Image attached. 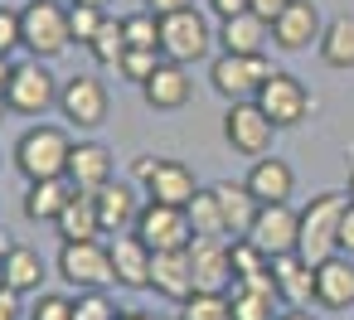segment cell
I'll list each match as a JSON object with an SVG mask.
<instances>
[{"label":"cell","instance_id":"cell-24","mask_svg":"<svg viewBox=\"0 0 354 320\" xmlns=\"http://www.w3.org/2000/svg\"><path fill=\"white\" fill-rule=\"evenodd\" d=\"M218 44H223V54H267L272 25H267L262 15L243 10V15H233V20H218Z\"/></svg>","mask_w":354,"mask_h":320},{"label":"cell","instance_id":"cell-16","mask_svg":"<svg viewBox=\"0 0 354 320\" xmlns=\"http://www.w3.org/2000/svg\"><path fill=\"white\" fill-rule=\"evenodd\" d=\"M93 204H97V223H102V238L131 233V228H136V218H141V204H136L131 185H122V180H107V185H102V189L93 194Z\"/></svg>","mask_w":354,"mask_h":320},{"label":"cell","instance_id":"cell-45","mask_svg":"<svg viewBox=\"0 0 354 320\" xmlns=\"http://www.w3.org/2000/svg\"><path fill=\"white\" fill-rule=\"evenodd\" d=\"M194 0H146V10L151 15H175V10H189Z\"/></svg>","mask_w":354,"mask_h":320},{"label":"cell","instance_id":"cell-41","mask_svg":"<svg viewBox=\"0 0 354 320\" xmlns=\"http://www.w3.org/2000/svg\"><path fill=\"white\" fill-rule=\"evenodd\" d=\"M339 252L354 257V204H344V218H339Z\"/></svg>","mask_w":354,"mask_h":320},{"label":"cell","instance_id":"cell-13","mask_svg":"<svg viewBox=\"0 0 354 320\" xmlns=\"http://www.w3.org/2000/svg\"><path fill=\"white\" fill-rule=\"evenodd\" d=\"M296 228H301V209L291 204H262L252 228H248V243L267 257H286L296 252Z\"/></svg>","mask_w":354,"mask_h":320},{"label":"cell","instance_id":"cell-39","mask_svg":"<svg viewBox=\"0 0 354 320\" xmlns=\"http://www.w3.org/2000/svg\"><path fill=\"white\" fill-rule=\"evenodd\" d=\"M30 320H73V296H64V291H39Z\"/></svg>","mask_w":354,"mask_h":320},{"label":"cell","instance_id":"cell-30","mask_svg":"<svg viewBox=\"0 0 354 320\" xmlns=\"http://www.w3.org/2000/svg\"><path fill=\"white\" fill-rule=\"evenodd\" d=\"M185 214H189V223H194V238H228V228H223V209H218L214 185H209V189H199V194L185 204Z\"/></svg>","mask_w":354,"mask_h":320},{"label":"cell","instance_id":"cell-48","mask_svg":"<svg viewBox=\"0 0 354 320\" xmlns=\"http://www.w3.org/2000/svg\"><path fill=\"white\" fill-rule=\"evenodd\" d=\"M277 320H315V315H306V310H281Z\"/></svg>","mask_w":354,"mask_h":320},{"label":"cell","instance_id":"cell-25","mask_svg":"<svg viewBox=\"0 0 354 320\" xmlns=\"http://www.w3.org/2000/svg\"><path fill=\"white\" fill-rule=\"evenodd\" d=\"M0 286H10V291H20V296L39 291V286H44V257H39L35 247H25V243H10L6 262H0Z\"/></svg>","mask_w":354,"mask_h":320},{"label":"cell","instance_id":"cell-1","mask_svg":"<svg viewBox=\"0 0 354 320\" xmlns=\"http://www.w3.org/2000/svg\"><path fill=\"white\" fill-rule=\"evenodd\" d=\"M344 204L349 194H315L306 209H301V228H296V257L320 267L339 252V218H344Z\"/></svg>","mask_w":354,"mask_h":320},{"label":"cell","instance_id":"cell-40","mask_svg":"<svg viewBox=\"0 0 354 320\" xmlns=\"http://www.w3.org/2000/svg\"><path fill=\"white\" fill-rule=\"evenodd\" d=\"M10 49H20V10L0 6V59H10Z\"/></svg>","mask_w":354,"mask_h":320},{"label":"cell","instance_id":"cell-19","mask_svg":"<svg viewBox=\"0 0 354 320\" xmlns=\"http://www.w3.org/2000/svg\"><path fill=\"white\" fill-rule=\"evenodd\" d=\"M248 194L257 199V204H291V189H296V170L286 165V160H277V156H262V160H252V170H248Z\"/></svg>","mask_w":354,"mask_h":320},{"label":"cell","instance_id":"cell-8","mask_svg":"<svg viewBox=\"0 0 354 320\" xmlns=\"http://www.w3.org/2000/svg\"><path fill=\"white\" fill-rule=\"evenodd\" d=\"M272 136H277V126H272V117L252 97L248 102H228V112H223V141L238 156H248V160L272 156Z\"/></svg>","mask_w":354,"mask_h":320},{"label":"cell","instance_id":"cell-32","mask_svg":"<svg viewBox=\"0 0 354 320\" xmlns=\"http://www.w3.org/2000/svg\"><path fill=\"white\" fill-rule=\"evenodd\" d=\"M228 301H233V320H277L281 301L267 296V291H248V286H228Z\"/></svg>","mask_w":354,"mask_h":320},{"label":"cell","instance_id":"cell-28","mask_svg":"<svg viewBox=\"0 0 354 320\" xmlns=\"http://www.w3.org/2000/svg\"><path fill=\"white\" fill-rule=\"evenodd\" d=\"M68 199H73V185L68 180H39V185L25 189V218L30 223H54Z\"/></svg>","mask_w":354,"mask_h":320},{"label":"cell","instance_id":"cell-33","mask_svg":"<svg viewBox=\"0 0 354 320\" xmlns=\"http://www.w3.org/2000/svg\"><path fill=\"white\" fill-rule=\"evenodd\" d=\"M185 320H233V301L228 291H194L185 305H180Z\"/></svg>","mask_w":354,"mask_h":320},{"label":"cell","instance_id":"cell-47","mask_svg":"<svg viewBox=\"0 0 354 320\" xmlns=\"http://www.w3.org/2000/svg\"><path fill=\"white\" fill-rule=\"evenodd\" d=\"M117 320H156V315H146V310H122Z\"/></svg>","mask_w":354,"mask_h":320},{"label":"cell","instance_id":"cell-2","mask_svg":"<svg viewBox=\"0 0 354 320\" xmlns=\"http://www.w3.org/2000/svg\"><path fill=\"white\" fill-rule=\"evenodd\" d=\"M68 156H73V141L64 126H30L20 141H15V165L30 185L39 180H64L68 175Z\"/></svg>","mask_w":354,"mask_h":320},{"label":"cell","instance_id":"cell-7","mask_svg":"<svg viewBox=\"0 0 354 320\" xmlns=\"http://www.w3.org/2000/svg\"><path fill=\"white\" fill-rule=\"evenodd\" d=\"M6 107L20 112V117H39V112L59 107V83H54V73L44 68V59H25V64L10 68Z\"/></svg>","mask_w":354,"mask_h":320},{"label":"cell","instance_id":"cell-14","mask_svg":"<svg viewBox=\"0 0 354 320\" xmlns=\"http://www.w3.org/2000/svg\"><path fill=\"white\" fill-rule=\"evenodd\" d=\"M189 267H194V291H228L233 286V238H194Z\"/></svg>","mask_w":354,"mask_h":320},{"label":"cell","instance_id":"cell-10","mask_svg":"<svg viewBox=\"0 0 354 320\" xmlns=\"http://www.w3.org/2000/svg\"><path fill=\"white\" fill-rule=\"evenodd\" d=\"M59 276L73 286V291H102L112 276V247L102 238L93 243H64L59 247Z\"/></svg>","mask_w":354,"mask_h":320},{"label":"cell","instance_id":"cell-42","mask_svg":"<svg viewBox=\"0 0 354 320\" xmlns=\"http://www.w3.org/2000/svg\"><path fill=\"white\" fill-rule=\"evenodd\" d=\"M286 6H291V0H248V10H252V15H262L267 25H272V20H277Z\"/></svg>","mask_w":354,"mask_h":320},{"label":"cell","instance_id":"cell-18","mask_svg":"<svg viewBox=\"0 0 354 320\" xmlns=\"http://www.w3.org/2000/svg\"><path fill=\"white\" fill-rule=\"evenodd\" d=\"M78 194H97L107 180H112V151L102 141H78L73 156H68V175H64Z\"/></svg>","mask_w":354,"mask_h":320},{"label":"cell","instance_id":"cell-17","mask_svg":"<svg viewBox=\"0 0 354 320\" xmlns=\"http://www.w3.org/2000/svg\"><path fill=\"white\" fill-rule=\"evenodd\" d=\"M112 276H117V286H127V291H146L151 286V247L136 238V233H117L112 243Z\"/></svg>","mask_w":354,"mask_h":320},{"label":"cell","instance_id":"cell-46","mask_svg":"<svg viewBox=\"0 0 354 320\" xmlns=\"http://www.w3.org/2000/svg\"><path fill=\"white\" fill-rule=\"evenodd\" d=\"M10 68H15L10 59H0V97H6V83H10Z\"/></svg>","mask_w":354,"mask_h":320},{"label":"cell","instance_id":"cell-23","mask_svg":"<svg viewBox=\"0 0 354 320\" xmlns=\"http://www.w3.org/2000/svg\"><path fill=\"white\" fill-rule=\"evenodd\" d=\"M146 102L156 107V112H180L185 102H189V93H194V83H189V73H185V64H170V59H160V68L146 78Z\"/></svg>","mask_w":354,"mask_h":320},{"label":"cell","instance_id":"cell-52","mask_svg":"<svg viewBox=\"0 0 354 320\" xmlns=\"http://www.w3.org/2000/svg\"><path fill=\"white\" fill-rule=\"evenodd\" d=\"M6 112H10V107H6V97H0V117H6Z\"/></svg>","mask_w":354,"mask_h":320},{"label":"cell","instance_id":"cell-50","mask_svg":"<svg viewBox=\"0 0 354 320\" xmlns=\"http://www.w3.org/2000/svg\"><path fill=\"white\" fill-rule=\"evenodd\" d=\"M6 252H10V243H6V233H0V262H6Z\"/></svg>","mask_w":354,"mask_h":320},{"label":"cell","instance_id":"cell-38","mask_svg":"<svg viewBox=\"0 0 354 320\" xmlns=\"http://www.w3.org/2000/svg\"><path fill=\"white\" fill-rule=\"evenodd\" d=\"M267 267H272V257H267V252H257L248 238H238V243H233V281H238V276H257V272H267Z\"/></svg>","mask_w":354,"mask_h":320},{"label":"cell","instance_id":"cell-26","mask_svg":"<svg viewBox=\"0 0 354 320\" xmlns=\"http://www.w3.org/2000/svg\"><path fill=\"white\" fill-rule=\"evenodd\" d=\"M214 194H218V209H223V228H228V238H233V243L248 238V228H252V218H257V209H262V204L248 194V185L218 180Z\"/></svg>","mask_w":354,"mask_h":320},{"label":"cell","instance_id":"cell-12","mask_svg":"<svg viewBox=\"0 0 354 320\" xmlns=\"http://www.w3.org/2000/svg\"><path fill=\"white\" fill-rule=\"evenodd\" d=\"M107 107H112L107 83L93 78V73H78V78H68V83L59 88V112H64V122H73L78 131L102 126V122H107Z\"/></svg>","mask_w":354,"mask_h":320},{"label":"cell","instance_id":"cell-20","mask_svg":"<svg viewBox=\"0 0 354 320\" xmlns=\"http://www.w3.org/2000/svg\"><path fill=\"white\" fill-rule=\"evenodd\" d=\"M272 276H277V296H281L286 310H306V305L315 301V267L301 262L296 252L272 257Z\"/></svg>","mask_w":354,"mask_h":320},{"label":"cell","instance_id":"cell-9","mask_svg":"<svg viewBox=\"0 0 354 320\" xmlns=\"http://www.w3.org/2000/svg\"><path fill=\"white\" fill-rule=\"evenodd\" d=\"M151 252H185L189 243H194V223H189V214L185 209H175V204H141V218H136V228H131Z\"/></svg>","mask_w":354,"mask_h":320},{"label":"cell","instance_id":"cell-27","mask_svg":"<svg viewBox=\"0 0 354 320\" xmlns=\"http://www.w3.org/2000/svg\"><path fill=\"white\" fill-rule=\"evenodd\" d=\"M54 228H59L64 243H93V238H102V223H97V204H93V194H78V189H73V199L64 204V214L54 218Z\"/></svg>","mask_w":354,"mask_h":320},{"label":"cell","instance_id":"cell-21","mask_svg":"<svg viewBox=\"0 0 354 320\" xmlns=\"http://www.w3.org/2000/svg\"><path fill=\"white\" fill-rule=\"evenodd\" d=\"M315 305H325V310H349L354 305V257L335 252L330 262L315 267Z\"/></svg>","mask_w":354,"mask_h":320},{"label":"cell","instance_id":"cell-36","mask_svg":"<svg viewBox=\"0 0 354 320\" xmlns=\"http://www.w3.org/2000/svg\"><path fill=\"white\" fill-rule=\"evenodd\" d=\"M156 68H160V49H127L122 64H117V73L131 78V83H141V88H146V78H151Z\"/></svg>","mask_w":354,"mask_h":320},{"label":"cell","instance_id":"cell-43","mask_svg":"<svg viewBox=\"0 0 354 320\" xmlns=\"http://www.w3.org/2000/svg\"><path fill=\"white\" fill-rule=\"evenodd\" d=\"M0 320H20V291L0 286Z\"/></svg>","mask_w":354,"mask_h":320},{"label":"cell","instance_id":"cell-34","mask_svg":"<svg viewBox=\"0 0 354 320\" xmlns=\"http://www.w3.org/2000/svg\"><path fill=\"white\" fill-rule=\"evenodd\" d=\"M122 30H127V49H160V15L136 10L122 20Z\"/></svg>","mask_w":354,"mask_h":320},{"label":"cell","instance_id":"cell-53","mask_svg":"<svg viewBox=\"0 0 354 320\" xmlns=\"http://www.w3.org/2000/svg\"><path fill=\"white\" fill-rule=\"evenodd\" d=\"M64 6H68V0H64Z\"/></svg>","mask_w":354,"mask_h":320},{"label":"cell","instance_id":"cell-31","mask_svg":"<svg viewBox=\"0 0 354 320\" xmlns=\"http://www.w3.org/2000/svg\"><path fill=\"white\" fill-rule=\"evenodd\" d=\"M88 54H93V64H102V68H117L122 64V54H127V30H122V20H102V30L93 35V44H88Z\"/></svg>","mask_w":354,"mask_h":320},{"label":"cell","instance_id":"cell-3","mask_svg":"<svg viewBox=\"0 0 354 320\" xmlns=\"http://www.w3.org/2000/svg\"><path fill=\"white\" fill-rule=\"evenodd\" d=\"M68 44H73V35H68L64 0H30L20 10V49H30L35 59H59Z\"/></svg>","mask_w":354,"mask_h":320},{"label":"cell","instance_id":"cell-49","mask_svg":"<svg viewBox=\"0 0 354 320\" xmlns=\"http://www.w3.org/2000/svg\"><path fill=\"white\" fill-rule=\"evenodd\" d=\"M68 6H97V10H102V6H107V0H68Z\"/></svg>","mask_w":354,"mask_h":320},{"label":"cell","instance_id":"cell-44","mask_svg":"<svg viewBox=\"0 0 354 320\" xmlns=\"http://www.w3.org/2000/svg\"><path fill=\"white\" fill-rule=\"evenodd\" d=\"M209 10H214L218 20H233V15H243V10H248V0H209Z\"/></svg>","mask_w":354,"mask_h":320},{"label":"cell","instance_id":"cell-51","mask_svg":"<svg viewBox=\"0 0 354 320\" xmlns=\"http://www.w3.org/2000/svg\"><path fill=\"white\" fill-rule=\"evenodd\" d=\"M349 204H354V175H349Z\"/></svg>","mask_w":354,"mask_h":320},{"label":"cell","instance_id":"cell-37","mask_svg":"<svg viewBox=\"0 0 354 320\" xmlns=\"http://www.w3.org/2000/svg\"><path fill=\"white\" fill-rule=\"evenodd\" d=\"M122 310L107 301V291H78L73 296V320H117Z\"/></svg>","mask_w":354,"mask_h":320},{"label":"cell","instance_id":"cell-6","mask_svg":"<svg viewBox=\"0 0 354 320\" xmlns=\"http://www.w3.org/2000/svg\"><path fill=\"white\" fill-rule=\"evenodd\" d=\"M272 73H277V68H272L267 54H218V59L209 64V83H214V93L228 97V102H248Z\"/></svg>","mask_w":354,"mask_h":320},{"label":"cell","instance_id":"cell-4","mask_svg":"<svg viewBox=\"0 0 354 320\" xmlns=\"http://www.w3.org/2000/svg\"><path fill=\"white\" fill-rule=\"evenodd\" d=\"M218 44V35L209 30V20L189 6V10H175V15H160V59L170 64H199L209 59V49Z\"/></svg>","mask_w":354,"mask_h":320},{"label":"cell","instance_id":"cell-15","mask_svg":"<svg viewBox=\"0 0 354 320\" xmlns=\"http://www.w3.org/2000/svg\"><path fill=\"white\" fill-rule=\"evenodd\" d=\"M320 35H325V25H320V10L310 6V0H291V6L272 20V44L286 49V54L320 44Z\"/></svg>","mask_w":354,"mask_h":320},{"label":"cell","instance_id":"cell-22","mask_svg":"<svg viewBox=\"0 0 354 320\" xmlns=\"http://www.w3.org/2000/svg\"><path fill=\"white\" fill-rule=\"evenodd\" d=\"M151 286H156L165 301L185 305V301L194 296V267H189V247H185V252H156V257H151Z\"/></svg>","mask_w":354,"mask_h":320},{"label":"cell","instance_id":"cell-5","mask_svg":"<svg viewBox=\"0 0 354 320\" xmlns=\"http://www.w3.org/2000/svg\"><path fill=\"white\" fill-rule=\"evenodd\" d=\"M136 180L146 185V199L151 204H175L185 209L194 194H199V180L185 160H170V156H141L136 160Z\"/></svg>","mask_w":354,"mask_h":320},{"label":"cell","instance_id":"cell-11","mask_svg":"<svg viewBox=\"0 0 354 320\" xmlns=\"http://www.w3.org/2000/svg\"><path fill=\"white\" fill-rule=\"evenodd\" d=\"M252 102L272 117V126L281 131V126H301L306 117H310V93H306V83L301 78H291V73H272L257 93H252Z\"/></svg>","mask_w":354,"mask_h":320},{"label":"cell","instance_id":"cell-29","mask_svg":"<svg viewBox=\"0 0 354 320\" xmlns=\"http://www.w3.org/2000/svg\"><path fill=\"white\" fill-rule=\"evenodd\" d=\"M320 59L330 68H354V15H339L320 35Z\"/></svg>","mask_w":354,"mask_h":320},{"label":"cell","instance_id":"cell-35","mask_svg":"<svg viewBox=\"0 0 354 320\" xmlns=\"http://www.w3.org/2000/svg\"><path fill=\"white\" fill-rule=\"evenodd\" d=\"M102 20H107V10H97V6H68V35H73V44H93V35L102 30Z\"/></svg>","mask_w":354,"mask_h":320}]
</instances>
